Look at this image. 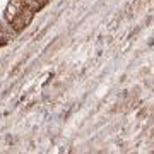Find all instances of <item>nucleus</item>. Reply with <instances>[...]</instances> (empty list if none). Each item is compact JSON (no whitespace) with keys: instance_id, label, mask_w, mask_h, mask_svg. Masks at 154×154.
Listing matches in <instances>:
<instances>
[{"instance_id":"1","label":"nucleus","mask_w":154,"mask_h":154,"mask_svg":"<svg viewBox=\"0 0 154 154\" xmlns=\"http://www.w3.org/2000/svg\"><path fill=\"white\" fill-rule=\"evenodd\" d=\"M31 17H33V9L31 7H28V9H22V11H19V14H17V17L14 19V28L16 29H22L28 26V22L31 21Z\"/></svg>"}]
</instances>
